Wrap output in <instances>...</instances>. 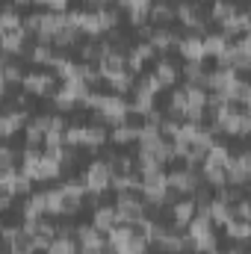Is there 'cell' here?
<instances>
[{
    "instance_id": "cell-43",
    "label": "cell",
    "mask_w": 251,
    "mask_h": 254,
    "mask_svg": "<svg viewBox=\"0 0 251 254\" xmlns=\"http://www.w3.org/2000/svg\"><path fill=\"white\" fill-rule=\"evenodd\" d=\"M148 254H166V252H148Z\"/></svg>"
},
{
    "instance_id": "cell-40",
    "label": "cell",
    "mask_w": 251,
    "mask_h": 254,
    "mask_svg": "<svg viewBox=\"0 0 251 254\" xmlns=\"http://www.w3.org/2000/svg\"><path fill=\"white\" fill-rule=\"evenodd\" d=\"M33 3H45V6H51V12H65V6H68V0H33Z\"/></svg>"
},
{
    "instance_id": "cell-24",
    "label": "cell",
    "mask_w": 251,
    "mask_h": 254,
    "mask_svg": "<svg viewBox=\"0 0 251 254\" xmlns=\"http://www.w3.org/2000/svg\"><path fill=\"white\" fill-rule=\"evenodd\" d=\"M234 12H237V3H234V0H213V9H210L207 15H210V21L222 24V21H228Z\"/></svg>"
},
{
    "instance_id": "cell-23",
    "label": "cell",
    "mask_w": 251,
    "mask_h": 254,
    "mask_svg": "<svg viewBox=\"0 0 251 254\" xmlns=\"http://www.w3.org/2000/svg\"><path fill=\"white\" fill-rule=\"evenodd\" d=\"M107 86H110V92H113V95H127V92H133L136 77H133L130 71H122V74L110 77V80H107Z\"/></svg>"
},
{
    "instance_id": "cell-21",
    "label": "cell",
    "mask_w": 251,
    "mask_h": 254,
    "mask_svg": "<svg viewBox=\"0 0 251 254\" xmlns=\"http://www.w3.org/2000/svg\"><path fill=\"white\" fill-rule=\"evenodd\" d=\"M77 42H80V33H77L74 27L63 24V27L54 33V39H51V48H63V51H68V48H74Z\"/></svg>"
},
{
    "instance_id": "cell-34",
    "label": "cell",
    "mask_w": 251,
    "mask_h": 254,
    "mask_svg": "<svg viewBox=\"0 0 251 254\" xmlns=\"http://www.w3.org/2000/svg\"><path fill=\"white\" fill-rule=\"evenodd\" d=\"M54 107H57V113H60V116H71V113H74V107H77V101H74V98H68L63 89H60V92H54Z\"/></svg>"
},
{
    "instance_id": "cell-36",
    "label": "cell",
    "mask_w": 251,
    "mask_h": 254,
    "mask_svg": "<svg viewBox=\"0 0 251 254\" xmlns=\"http://www.w3.org/2000/svg\"><path fill=\"white\" fill-rule=\"evenodd\" d=\"M18 234H21V225L18 222H3L0 225V246H9Z\"/></svg>"
},
{
    "instance_id": "cell-32",
    "label": "cell",
    "mask_w": 251,
    "mask_h": 254,
    "mask_svg": "<svg viewBox=\"0 0 251 254\" xmlns=\"http://www.w3.org/2000/svg\"><path fill=\"white\" fill-rule=\"evenodd\" d=\"M127 54H130V57H136L139 63H151V60H157V57H160V54H157V51H154V48H151L148 42L130 45V51H127Z\"/></svg>"
},
{
    "instance_id": "cell-44",
    "label": "cell",
    "mask_w": 251,
    "mask_h": 254,
    "mask_svg": "<svg viewBox=\"0 0 251 254\" xmlns=\"http://www.w3.org/2000/svg\"><path fill=\"white\" fill-rule=\"evenodd\" d=\"M0 42H3V30H0Z\"/></svg>"
},
{
    "instance_id": "cell-22",
    "label": "cell",
    "mask_w": 251,
    "mask_h": 254,
    "mask_svg": "<svg viewBox=\"0 0 251 254\" xmlns=\"http://www.w3.org/2000/svg\"><path fill=\"white\" fill-rule=\"evenodd\" d=\"M201 45H204V60H210V57H219L228 48V39L222 33H210V36H201Z\"/></svg>"
},
{
    "instance_id": "cell-39",
    "label": "cell",
    "mask_w": 251,
    "mask_h": 254,
    "mask_svg": "<svg viewBox=\"0 0 251 254\" xmlns=\"http://www.w3.org/2000/svg\"><path fill=\"white\" fill-rule=\"evenodd\" d=\"M42 145H45V148H60V145H63V130H45Z\"/></svg>"
},
{
    "instance_id": "cell-11",
    "label": "cell",
    "mask_w": 251,
    "mask_h": 254,
    "mask_svg": "<svg viewBox=\"0 0 251 254\" xmlns=\"http://www.w3.org/2000/svg\"><path fill=\"white\" fill-rule=\"evenodd\" d=\"M187 63H204V45H201V33H189L184 36L181 42H178V48H175Z\"/></svg>"
},
{
    "instance_id": "cell-13",
    "label": "cell",
    "mask_w": 251,
    "mask_h": 254,
    "mask_svg": "<svg viewBox=\"0 0 251 254\" xmlns=\"http://www.w3.org/2000/svg\"><path fill=\"white\" fill-rule=\"evenodd\" d=\"M169 21H175V3L151 0V3H148V24H154V27H166Z\"/></svg>"
},
{
    "instance_id": "cell-37",
    "label": "cell",
    "mask_w": 251,
    "mask_h": 254,
    "mask_svg": "<svg viewBox=\"0 0 251 254\" xmlns=\"http://www.w3.org/2000/svg\"><path fill=\"white\" fill-rule=\"evenodd\" d=\"M231 210H234V219H246V222L251 219V204H249V198H246V195H243L240 201H234V204H231Z\"/></svg>"
},
{
    "instance_id": "cell-42",
    "label": "cell",
    "mask_w": 251,
    "mask_h": 254,
    "mask_svg": "<svg viewBox=\"0 0 251 254\" xmlns=\"http://www.w3.org/2000/svg\"><path fill=\"white\" fill-rule=\"evenodd\" d=\"M15 3H33V0H15Z\"/></svg>"
},
{
    "instance_id": "cell-27",
    "label": "cell",
    "mask_w": 251,
    "mask_h": 254,
    "mask_svg": "<svg viewBox=\"0 0 251 254\" xmlns=\"http://www.w3.org/2000/svg\"><path fill=\"white\" fill-rule=\"evenodd\" d=\"M45 254H77V243L74 237H54Z\"/></svg>"
},
{
    "instance_id": "cell-7",
    "label": "cell",
    "mask_w": 251,
    "mask_h": 254,
    "mask_svg": "<svg viewBox=\"0 0 251 254\" xmlns=\"http://www.w3.org/2000/svg\"><path fill=\"white\" fill-rule=\"evenodd\" d=\"M21 172H24L33 184H45V181H57V178L63 175V166H60L57 160H51V157H45V154H42L39 160H33V163H30V166H24Z\"/></svg>"
},
{
    "instance_id": "cell-2",
    "label": "cell",
    "mask_w": 251,
    "mask_h": 254,
    "mask_svg": "<svg viewBox=\"0 0 251 254\" xmlns=\"http://www.w3.org/2000/svg\"><path fill=\"white\" fill-rule=\"evenodd\" d=\"M60 83H63V80H60L57 74H51V71H33V74H24L21 89H24V95L45 98V95H54Z\"/></svg>"
},
{
    "instance_id": "cell-1",
    "label": "cell",
    "mask_w": 251,
    "mask_h": 254,
    "mask_svg": "<svg viewBox=\"0 0 251 254\" xmlns=\"http://www.w3.org/2000/svg\"><path fill=\"white\" fill-rule=\"evenodd\" d=\"M175 18H178L187 30H192V33H198V30L207 33V21H210V15H207L204 3H189V0L175 3Z\"/></svg>"
},
{
    "instance_id": "cell-20",
    "label": "cell",
    "mask_w": 251,
    "mask_h": 254,
    "mask_svg": "<svg viewBox=\"0 0 251 254\" xmlns=\"http://www.w3.org/2000/svg\"><path fill=\"white\" fill-rule=\"evenodd\" d=\"M222 228H225V234H228V240H234V243H249L251 225L246 222V219H231V222H225Z\"/></svg>"
},
{
    "instance_id": "cell-6",
    "label": "cell",
    "mask_w": 251,
    "mask_h": 254,
    "mask_svg": "<svg viewBox=\"0 0 251 254\" xmlns=\"http://www.w3.org/2000/svg\"><path fill=\"white\" fill-rule=\"evenodd\" d=\"M225 178H228V184L231 187H249L251 181V154L249 151H240V154H234L231 157V163L225 166Z\"/></svg>"
},
{
    "instance_id": "cell-5",
    "label": "cell",
    "mask_w": 251,
    "mask_h": 254,
    "mask_svg": "<svg viewBox=\"0 0 251 254\" xmlns=\"http://www.w3.org/2000/svg\"><path fill=\"white\" fill-rule=\"evenodd\" d=\"M110 181H113V175H110L107 160L89 163V169L80 175V184L86 187V192H110Z\"/></svg>"
},
{
    "instance_id": "cell-17",
    "label": "cell",
    "mask_w": 251,
    "mask_h": 254,
    "mask_svg": "<svg viewBox=\"0 0 251 254\" xmlns=\"http://www.w3.org/2000/svg\"><path fill=\"white\" fill-rule=\"evenodd\" d=\"M139 127H142V125H133L130 119L119 122V125H113V127H110V142H113V145H130V142H136Z\"/></svg>"
},
{
    "instance_id": "cell-10",
    "label": "cell",
    "mask_w": 251,
    "mask_h": 254,
    "mask_svg": "<svg viewBox=\"0 0 251 254\" xmlns=\"http://www.w3.org/2000/svg\"><path fill=\"white\" fill-rule=\"evenodd\" d=\"M107 139H110V133H107V125H101V122L83 125V130H80V148H86L89 154H95Z\"/></svg>"
},
{
    "instance_id": "cell-12",
    "label": "cell",
    "mask_w": 251,
    "mask_h": 254,
    "mask_svg": "<svg viewBox=\"0 0 251 254\" xmlns=\"http://www.w3.org/2000/svg\"><path fill=\"white\" fill-rule=\"evenodd\" d=\"M63 24H65V12H42V18H39V36H36V39L51 45L54 33H57Z\"/></svg>"
},
{
    "instance_id": "cell-9",
    "label": "cell",
    "mask_w": 251,
    "mask_h": 254,
    "mask_svg": "<svg viewBox=\"0 0 251 254\" xmlns=\"http://www.w3.org/2000/svg\"><path fill=\"white\" fill-rule=\"evenodd\" d=\"M125 57H127V54H122V51L104 48L101 60L95 63V68H98V74H101L104 80H110V77H116V74H122V71H127V68H125Z\"/></svg>"
},
{
    "instance_id": "cell-30",
    "label": "cell",
    "mask_w": 251,
    "mask_h": 254,
    "mask_svg": "<svg viewBox=\"0 0 251 254\" xmlns=\"http://www.w3.org/2000/svg\"><path fill=\"white\" fill-rule=\"evenodd\" d=\"M0 77H3L6 86H21V80H24V68L15 63V60H9V65L0 71Z\"/></svg>"
},
{
    "instance_id": "cell-26",
    "label": "cell",
    "mask_w": 251,
    "mask_h": 254,
    "mask_svg": "<svg viewBox=\"0 0 251 254\" xmlns=\"http://www.w3.org/2000/svg\"><path fill=\"white\" fill-rule=\"evenodd\" d=\"M51 57H54V48H51L48 42H39V39H36V45H33L30 54H27V60L36 63V65H48L51 63Z\"/></svg>"
},
{
    "instance_id": "cell-3",
    "label": "cell",
    "mask_w": 251,
    "mask_h": 254,
    "mask_svg": "<svg viewBox=\"0 0 251 254\" xmlns=\"http://www.w3.org/2000/svg\"><path fill=\"white\" fill-rule=\"evenodd\" d=\"M98 122L101 125H119V122H125L127 119V101L125 95H113V92H107V95H101V104H98Z\"/></svg>"
},
{
    "instance_id": "cell-19",
    "label": "cell",
    "mask_w": 251,
    "mask_h": 254,
    "mask_svg": "<svg viewBox=\"0 0 251 254\" xmlns=\"http://www.w3.org/2000/svg\"><path fill=\"white\" fill-rule=\"evenodd\" d=\"M21 216L24 219H42L45 216V192H30L21 204Z\"/></svg>"
},
{
    "instance_id": "cell-16",
    "label": "cell",
    "mask_w": 251,
    "mask_h": 254,
    "mask_svg": "<svg viewBox=\"0 0 251 254\" xmlns=\"http://www.w3.org/2000/svg\"><path fill=\"white\" fill-rule=\"evenodd\" d=\"M154 77L160 80V86H163V89H169V86H175V83L181 80V68H178V63H175V60L163 57V60H157Z\"/></svg>"
},
{
    "instance_id": "cell-14",
    "label": "cell",
    "mask_w": 251,
    "mask_h": 254,
    "mask_svg": "<svg viewBox=\"0 0 251 254\" xmlns=\"http://www.w3.org/2000/svg\"><path fill=\"white\" fill-rule=\"evenodd\" d=\"M192 216H195V201H192L189 195H181V198L172 204V222H175V228L184 231Z\"/></svg>"
},
{
    "instance_id": "cell-38",
    "label": "cell",
    "mask_w": 251,
    "mask_h": 254,
    "mask_svg": "<svg viewBox=\"0 0 251 254\" xmlns=\"http://www.w3.org/2000/svg\"><path fill=\"white\" fill-rule=\"evenodd\" d=\"M127 21H130L133 27H142V24H148V6H136V9H127Z\"/></svg>"
},
{
    "instance_id": "cell-8",
    "label": "cell",
    "mask_w": 251,
    "mask_h": 254,
    "mask_svg": "<svg viewBox=\"0 0 251 254\" xmlns=\"http://www.w3.org/2000/svg\"><path fill=\"white\" fill-rule=\"evenodd\" d=\"M74 243H77V254H101L107 237L101 231H95L92 225H77L74 228Z\"/></svg>"
},
{
    "instance_id": "cell-15",
    "label": "cell",
    "mask_w": 251,
    "mask_h": 254,
    "mask_svg": "<svg viewBox=\"0 0 251 254\" xmlns=\"http://www.w3.org/2000/svg\"><path fill=\"white\" fill-rule=\"evenodd\" d=\"M116 225H119V219H116V207H110V204L95 207V213H92V228H95V231H101V234L107 237Z\"/></svg>"
},
{
    "instance_id": "cell-25",
    "label": "cell",
    "mask_w": 251,
    "mask_h": 254,
    "mask_svg": "<svg viewBox=\"0 0 251 254\" xmlns=\"http://www.w3.org/2000/svg\"><path fill=\"white\" fill-rule=\"evenodd\" d=\"M101 54H104V45H101L98 39H86V42L80 45V63H86V65L98 63Z\"/></svg>"
},
{
    "instance_id": "cell-41",
    "label": "cell",
    "mask_w": 251,
    "mask_h": 254,
    "mask_svg": "<svg viewBox=\"0 0 251 254\" xmlns=\"http://www.w3.org/2000/svg\"><path fill=\"white\" fill-rule=\"evenodd\" d=\"M12 204H15V201H12V195H9V192H3V190H0V213H6V210H9Z\"/></svg>"
},
{
    "instance_id": "cell-31",
    "label": "cell",
    "mask_w": 251,
    "mask_h": 254,
    "mask_svg": "<svg viewBox=\"0 0 251 254\" xmlns=\"http://www.w3.org/2000/svg\"><path fill=\"white\" fill-rule=\"evenodd\" d=\"M213 249H216V234L213 231H204L201 237L192 240V252L195 254H207V252H213Z\"/></svg>"
},
{
    "instance_id": "cell-18",
    "label": "cell",
    "mask_w": 251,
    "mask_h": 254,
    "mask_svg": "<svg viewBox=\"0 0 251 254\" xmlns=\"http://www.w3.org/2000/svg\"><path fill=\"white\" fill-rule=\"evenodd\" d=\"M207 219H210V225H225V222L234 219V210H231V204H225L219 198H210L207 201Z\"/></svg>"
},
{
    "instance_id": "cell-29",
    "label": "cell",
    "mask_w": 251,
    "mask_h": 254,
    "mask_svg": "<svg viewBox=\"0 0 251 254\" xmlns=\"http://www.w3.org/2000/svg\"><path fill=\"white\" fill-rule=\"evenodd\" d=\"M133 89H136V92H145V95H151V98H157V95L163 92V86H160V80H157L154 74H145V77H139Z\"/></svg>"
},
{
    "instance_id": "cell-28",
    "label": "cell",
    "mask_w": 251,
    "mask_h": 254,
    "mask_svg": "<svg viewBox=\"0 0 251 254\" xmlns=\"http://www.w3.org/2000/svg\"><path fill=\"white\" fill-rule=\"evenodd\" d=\"M45 216H63V192L60 190L45 192Z\"/></svg>"
},
{
    "instance_id": "cell-35",
    "label": "cell",
    "mask_w": 251,
    "mask_h": 254,
    "mask_svg": "<svg viewBox=\"0 0 251 254\" xmlns=\"http://www.w3.org/2000/svg\"><path fill=\"white\" fill-rule=\"evenodd\" d=\"M42 136H45V130L36 125L33 119L24 125V139H27V145H42Z\"/></svg>"
},
{
    "instance_id": "cell-33",
    "label": "cell",
    "mask_w": 251,
    "mask_h": 254,
    "mask_svg": "<svg viewBox=\"0 0 251 254\" xmlns=\"http://www.w3.org/2000/svg\"><path fill=\"white\" fill-rule=\"evenodd\" d=\"M33 192V181L18 169L15 172V181H12V198H18V195H30Z\"/></svg>"
},
{
    "instance_id": "cell-4",
    "label": "cell",
    "mask_w": 251,
    "mask_h": 254,
    "mask_svg": "<svg viewBox=\"0 0 251 254\" xmlns=\"http://www.w3.org/2000/svg\"><path fill=\"white\" fill-rule=\"evenodd\" d=\"M142 216H145V201L136 192L116 195V219H119V225H136Z\"/></svg>"
}]
</instances>
